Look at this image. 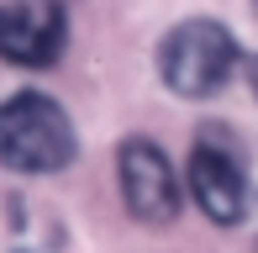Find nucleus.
<instances>
[{
    "instance_id": "nucleus-1",
    "label": "nucleus",
    "mask_w": 258,
    "mask_h": 253,
    "mask_svg": "<svg viewBox=\"0 0 258 253\" xmlns=\"http://www.w3.org/2000/svg\"><path fill=\"white\" fill-rule=\"evenodd\" d=\"M74 158V126L48 95L0 100V164L21 174H53Z\"/></svg>"
},
{
    "instance_id": "nucleus-2",
    "label": "nucleus",
    "mask_w": 258,
    "mask_h": 253,
    "mask_svg": "<svg viewBox=\"0 0 258 253\" xmlns=\"http://www.w3.org/2000/svg\"><path fill=\"white\" fill-rule=\"evenodd\" d=\"M237 69V42L221 21H184L163 37V53H158V74L174 95L184 100H201V95H216L221 85L232 79Z\"/></svg>"
},
{
    "instance_id": "nucleus-3",
    "label": "nucleus",
    "mask_w": 258,
    "mask_h": 253,
    "mask_svg": "<svg viewBox=\"0 0 258 253\" xmlns=\"http://www.w3.org/2000/svg\"><path fill=\"white\" fill-rule=\"evenodd\" d=\"M116 169H121V201L132 206L137 222H148V227L174 222V211H179V174H174L163 148L137 137V143H126L116 153Z\"/></svg>"
},
{
    "instance_id": "nucleus-4",
    "label": "nucleus",
    "mask_w": 258,
    "mask_h": 253,
    "mask_svg": "<svg viewBox=\"0 0 258 253\" xmlns=\"http://www.w3.org/2000/svg\"><path fill=\"white\" fill-rule=\"evenodd\" d=\"M69 37V21L53 0H16L0 6V58L21 69H48L58 64Z\"/></svg>"
},
{
    "instance_id": "nucleus-5",
    "label": "nucleus",
    "mask_w": 258,
    "mask_h": 253,
    "mask_svg": "<svg viewBox=\"0 0 258 253\" xmlns=\"http://www.w3.org/2000/svg\"><path fill=\"white\" fill-rule=\"evenodd\" d=\"M190 195L195 206L221 227H237L248 216V179H242V164L227 153L221 143H201L190 153Z\"/></svg>"
},
{
    "instance_id": "nucleus-6",
    "label": "nucleus",
    "mask_w": 258,
    "mask_h": 253,
    "mask_svg": "<svg viewBox=\"0 0 258 253\" xmlns=\"http://www.w3.org/2000/svg\"><path fill=\"white\" fill-rule=\"evenodd\" d=\"M248 85H253V95H258V58L248 64Z\"/></svg>"
}]
</instances>
